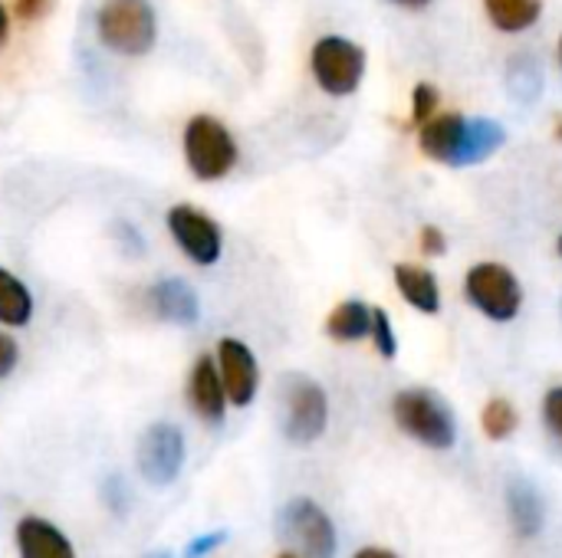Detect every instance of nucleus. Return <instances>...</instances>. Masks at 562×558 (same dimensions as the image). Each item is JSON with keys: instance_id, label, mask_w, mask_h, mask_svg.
<instances>
[{"instance_id": "f257e3e1", "label": "nucleus", "mask_w": 562, "mask_h": 558, "mask_svg": "<svg viewBox=\"0 0 562 558\" xmlns=\"http://www.w3.org/2000/svg\"><path fill=\"white\" fill-rule=\"evenodd\" d=\"M95 36L119 56H145L158 36L151 0H102L95 10Z\"/></svg>"}, {"instance_id": "f03ea898", "label": "nucleus", "mask_w": 562, "mask_h": 558, "mask_svg": "<svg viewBox=\"0 0 562 558\" xmlns=\"http://www.w3.org/2000/svg\"><path fill=\"white\" fill-rule=\"evenodd\" d=\"M395 424L431 451H451L458 441V424L451 408L428 388H405L392 401Z\"/></svg>"}, {"instance_id": "7ed1b4c3", "label": "nucleus", "mask_w": 562, "mask_h": 558, "mask_svg": "<svg viewBox=\"0 0 562 558\" xmlns=\"http://www.w3.org/2000/svg\"><path fill=\"white\" fill-rule=\"evenodd\" d=\"M184 161L198 181H221L237 164V141L231 128L214 115H194L184 125Z\"/></svg>"}, {"instance_id": "20e7f679", "label": "nucleus", "mask_w": 562, "mask_h": 558, "mask_svg": "<svg viewBox=\"0 0 562 558\" xmlns=\"http://www.w3.org/2000/svg\"><path fill=\"white\" fill-rule=\"evenodd\" d=\"M468 303L491 322H514L524 306L520 280L504 263H474L464 276Z\"/></svg>"}, {"instance_id": "39448f33", "label": "nucleus", "mask_w": 562, "mask_h": 558, "mask_svg": "<svg viewBox=\"0 0 562 558\" xmlns=\"http://www.w3.org/2000/svg\"><path fill=\"white\" fill-rule=\"evenodd\" d=\"M310 69L326 95H352L366 76V49L346 36H323L310 53Z\"/></svg>"}, {"instance_id": "423d86ee", "label": "nucleus", "mask_w": 562, "mask_h": 558, "mask_svg": "<svg viewBox=\"0 0 562 558\" xmlns=\"http://www.w3.org/2000/svg\"><path fill=\"white\" fill-rule=\"evenodd\" d=\"M326 421H329L326 391L313 378L293 375L283 395V434L293 444H313L323 437Z\"/></svg>"}, {"instance_id": "0eeeda50", "label": "nucleus", "mask_w": 562, "mask_h": 558, "mask_svg": "<svg viewBox=\"0 0 562 558\" xmlns=\"http://www.w3.org/2000/svg\"><path fill=\"white\" fill-rule=\"evenodd\" d=\"M168 234L175 237L181 253L198 266H214L224 253L221 224L194 204H175L168 210Z\"/></svg>"}, {"instance_id": "6e6552de", "label": "nucleus", "mask_w": 562, "mask_h": 558, "mask_svg": "<svg viewBox=\"0 0 562 558\" xmlns=\"http://www.w3.org/2000/svg\"><path fill=\"white\" fill-rule=\"evenodd\" d=\"M184 467V437L175 424H151L138 441V474L151 487H171Z\"/></svg>"}, {"instance_id": "1a4fd4ad", "label": "nucleus", "mask_w": 562, "mask_h": 558, "mask_svg": "<svg viewBox=\"0 0 562 558\" xmlns=\"http://www.w3.org/2000/svg\"><path fill=\"white\" fill-rule=\"evenodd\" d=\"M280 529L290 543H296L306 558H333L336 556V529L333 520L316 506L313 500H293L283 516Z\"/></svg>"}, {"instance_id": "9d476101", "label": "nucleus", "mask_w": 562, "mask_h": 558, "mask_svg": "<svg viewBox=\"0 0 562 558\" xmlns=\"http://www.w3.org/2000/svg\"><path fill=\"white\" fill-rule=\"evenodd\" d=\"M418 148L425 158L448 164V168H468V115L458 112H438L425 125H418Z\"/></svg>"}, {"instance_id": "9b49d317", "label": "nucleus", "mask_w": 562, "mask_h": 558, "mask_svg": "<svg viewBox=\"0 0 562 558\" xmlns=\"http://www.w3.org/2000/svg\"><path fill=\"white\" fill-rule=\"evenodd\" d=\"M217 372H221V382H224L231 405L247 408L257 398L260 368H257L250 345H244L240 339H221L217 342Z\"/></svg>"}, {"instance_id": "f8f14e48", "label": "nucleus", "mask_w": 562, "mask_h": 558, "mask_svg": "<svg viewBox=\"0 0 562 558\" xmlns=\"http://www.w3.org/2000/svg\"><path fill=\"white\" fill-rule=\"evenodd\" d=\"M188 401H191L194 414L204 424H221L224 421V414H227V391H224L217 362L211 355H201L194 362L191 378H188Z\"/></svg>"}, {"instance_id": "ddd939ff", "label": "nucleus", "mask_w": 562, "mask_h": 558, "mask_svg": "<svg viewBox=\"0 0 562 558\" xmlns=\"http://www.w3.org/2000/svg\"><path fill=\"white\" fill-rule=\"evenodd\" d=\"M148 303H151L155 316L171 322V326H194L198 316H201L198 293L184 280H161V283H155L148 289Z\"/></svg>"}, {"instance_id": "4468645a", "label": "nucleus", "mask_w": 562, "mask_h": 558, "mask_svg": "<svg viewBox=\"0 0 562 558\" xmlns=\"http://www.w3.org/2000/svg\"><path fill=\"white\" fill-rule=\"evenodd\" d=\"M16 553L20 558H76L69 539L40 516H23L16 523Z\"/></svg>"}, {"instance_id": "2eb2a0df", "label": "nucleus", "mask_w": 562, "mask_h": 558, "mask_svg": "<svg viewBox=\"0 0 562 558\" xmlns=\"http://www.w3.org/2000/svg\"><path fill=\"white\" fill-rule=\"evenodd\" d=\"M395 286L402 293V299L425 312V316H438L441 309V289H438V280L428 266H415V263H398L395 266Z\"/></svg>"}, {"instance_id": "dca6fc26", "label": "nucleus", "mask_w": 562, "mask_h": 558, "mask_svg": "<svg viewBox=\"0 0 562 558\" xmlns=\"http://www.w3.org/2000/svg\"><path fill=\"white\" fill-rule=\"evenodd\" d=\"M484 10L501 33H524L540 23L543 0H484Z\"/></svg>"}, {"instance_id": "f3484780", "label": "nucleus", "mask_w": 562, "mask_h": 558, "mask_svg": "<svg viewBox=\"0 0 562 558\" xmlns=\"http://www.w3.org/2000/svg\"><path fill=\"white\" fill-rule=\"evenodd\" d=\"M372 332V309L362 299L339 303L326 319V335L336 342H359Z\"/></svg>"}, {"instance_id": "a211bd4d", "label": "nucleus", "mask_w": 562, "mask_h": 558, "mask_svg": "<svg viewBox=\"0 0 562 558\" xmlns=\"http://www.w3.org/2000/svg\"><path fill=\"white\" fill-rule=\"evenodd\" d=\"M33 319V293L30 286L0 266V326L20 329Z\"/></svg>"}, {"instance_id": "6ab92c4d", "label": "nucleus", "mask_w": 562, "mask_h": 558, "mask_svg": "<svg viewBox=\"0 0 562 558\" xmlns=\"http://www.w3.org/2000/svg\"><path fill=\"white\" fill-rule=\"evenodd\" d=\"M507 506H510V523L524 539H533L543 526V503L533 493L530 483H514L507 493Z\"/></svg>"}, {"instance_id": "aec40b11", "label": "nucleus", "mask_w": 562, "mask_h": 558, "mask_svg": "<svg viewBox=\"0 0 562 558\" xmlns=\"http://www.w3.org/2000/svg\"><path fill=\"white\" fill-rule=\"evenodd\" d=\"M507 141V128L494 118H468V151L464 164H481L491 155H497Z\"/></svg>"}, {"instance_id": "412c9836", "label": "nucleus", "mask_w": 562, "mask_h": 558, "mask_svg": "<svg viewBox=\"0 0 562 558\" xmlns=\"http://www.w3.org/2000/svg\"><path fill=\"white\" fill-rule=\"evenodd\" d=\"M517 408L507 398H491L481 411V428L491 441H507L517 431Z\"/></svg>"}, {"instance_id": "4be33fe9", "label": "nucleus", "mask_w": 562, "mask_h": 558, "mask_svg": "<svg viewBox=\"0 0 562 558\" xmlns=\"http://www.w3.org/2000/svg\"><path fill=\"white\" fill-rule=\"evenodd\" d=\"M369 335H372V342H375L382 358H395L398 355V335H395L392 319H389L385 309H372V332Z\"/></svg>"}, {"instance_id": "5701e85b", "label": "nucleus", "mask_w": 562, "mask_h": 558, "mask_svg": "<svg viewBox=\"0 0 562 558\" xmlns=\"http://www.w3.org/2000/svg\"><path fill=\"white\" fill-rule=\"evenodd\" d=\"M438 105H441V95L431 82H418L415 92H412V122L415 125H425L428 118L438 115Z\"/></svg>"}, {"instance_id": "b1692460", "label": "nucleus", "mask_w": 562, "mask_h": 558, "mask_svg": "<svg viewBox=\"0 0 562 558\" xmlns=\"http://www.w3.org/2000/svg\"><path fill=\"white\" fill-rule=\"evenodd\" d=\"M543 421H547L550 437L562 447V385L547 391V398H543Z\"/></svg>"}, {"instance_id": "393cba45", "label": "nucleus", "mask_w": 562, "mask_h": 558, "mask_svg": "<svg viewBox=\"0 0 562 558\" xmlns=\"http://www.w3.org/2000/svg\"><path fill=\"white\" fill-rule=\"evenodd\" d=\"M224 539H227V533H224V529L207 533V536H198V539H191V543L184 546V556L181 558H204L207 553H214Z\"/></svg>"}, {"instance_id": "a878e982", "label": "nucleus", "mask_w": 562, "mask_h": 558, "mask_svg": "<svg viewBox=\"0 0 562 558\" xmlns=\"http://www.w3.org/2000/svg\"><path fill=\"white\" fill-rule=\"evenodd\" d=\"M422 250H425L428 257H445V253H448V237H445V230L435 227V224L422 227Z\"/></svg>"}, {"instance_id": "bb28decb", "label": "nucleus", "mask_w": 562, "mask_h": 558, "mask_svg": "<svg viewBox=\"0 0 562 558\" xmlns=\"http://www.w3.org/2000/svg\"><path fill=\"white\" fill-rule=\"evenodd\" d=\"M16 358H20L16 342H13L7 332H0V378H7V375L16 368Z\"/></svg>"}, {"instance_id": "cd10ccee", "label": "nucleus", "mask_w": 562, "mask_h": 558, "mask_svg": "<svg viewBox=\"0 0 562 558\" xmlns=\"http://www.w3.org/2000/svg\"><path fill=\"white\" fill-rule=\"evenodd\" d=\"M53 0H13V10L20 20H40L46 10H49Z\"/></svg>"}, {"instance_id": "c85d7f7f", "label": "nucleus", "mask_w": 562, "mask_h": 558, "mask_svg": "<svg viewBox=\"0 0 562 558\" xmlns=\"http://www.w3.org/2000/svg\"><path fill=\"white\" fill-rule=\"evenodd\" d=\"M7 36H10V13H7V7L0 3V49H3Z\"/></svg>"}, {"instance_id": "c756f323", "label": "nucleus", "mask_w": 562, "mask_h": 558, "mask_svg": "<svg viewBox=\"0 0 562 558\" xmlns=\"http://www.w3.org/2000/svg\"><path fill=\"white\" fill-rule=\"evenodd\" d=\"M356 558H398L395 553H389V549H362Z\"/></svg>"}, {"instance_id": "7c9ffc66", "label": "nucleus", "mask_w": 562, "mask_h": 558, "mask_svg": "<svg viewBox=\"0 0 562 558\" xmlns=\"http://www.w3.org/2000/svg\"><path fill=\"white\" fill-rule=\"evenodd\" d=\"M392 3H398V7H415V10H418V7H425L428 0H392Z\"/></svg>"}, {"instance_id": "2f4dec72", "label": "nucleus", "mask_w": 562, "mask_h": 558, "mask_svg": "<svg viewBox=\"0 0 562 558\" xmlns=\"http://www.w3.org/2000/svg\"><path fill=\"white\" fill-rule=\"evenodd\" d=\"M145 558H171V553L168 549H158V553H148Z\"/></svg>"}, {"instance_id": "473e14b6", "label": "nucleus", "mask_w": 562, "mask_h": 558, "mask_svg": "<svg viewBox=\"0 0 562 558\" xmlns=\"http://www.w3.org/2000/svg\"><path fill=\"white\" fill-rule=\"evenodd\" d=\"M557 138H562V118L557 122Z\"/></svg>"}, {"instance_id": "72a5a7b5", "label": "nucleus", "mask_w": 562, "mask_h": 558, "mask_svg": "<svg viewBox=\"0 0 562 558\" xmlns=\"http://www.w3.org/2000/svg\"><path fill=\"white\" fill-rule=\"evenodd\" d=\"M280 558H300V556H296V553H283V556H280Z\"/></svg>"}, {"instance_id": "f704fd0d", "label": "nucleus", "mask_w": 562, "mask_h": 558, "mask_svg": "<svg viewBox=\"0 0 562 558\" xmlns=\"http://www.w3.org/2000/svg\"><path fill=\"white\" fill-rule=\"evenodd\" d=\"M560 257H562V234H560Z\"/></svg>"}, {"instance_id": "c9c22d12", "label": "nucleus", "mask_w": 562, "mask_h": 558, "mask_svg": "<svg viewBox=\"0 0 562 558\" xmlns=\"http://www.w3.org/2000/svg\"><path fill=\"white\" fill-rule=\"evenodd\" d=\"M560 59H562V36H560Z\"/></svg>"}]
</instances>
